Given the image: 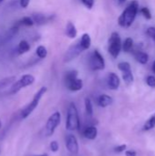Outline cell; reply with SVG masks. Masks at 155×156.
<instances>
[{
  "label": "cell",
  "mask_w": 155,
  "mask_h": 156,
  "mask_svg": "<svg viewBox=\"0 0 155 156\" xmlns=\"http://www.w3.org/2000/svg\"><path fill=\"white\" fill-rule=\"evenodd\" d=\"M139 9V3L137 0H132L129 5L124 9L118 18V23L122 27H130L133 23Z\"/></svg>",
  "instance_id": "6da1fadb"
},
{
  "label": "cell",
  "mask_w": 155,
  "mask_h": 156,
  "mask_svg": "<svg viewBox=\"0 0 155 156\" xmlns=\"http://www.w3.org/2000/svg\"><path fill=\"white\" fill-rule=\"evenodd\" d=\"M80 122L78 109L74 102H70L68 107L67 119H66V129L69 132L76 131L79 128Z\"/></svg>",
  "instance_id": "7a4b0ae2"
},
{
  "label": "cell",
  "mask_w": 155,
  "mask_h": 156,
  "mask_svg": "<svg viewBox=\"0 0 155 156\" xmlns=\"http://www.w3.org/2000/svg\"><path fill=\"white\" fill-rule=\"evenodd\" d=\"M48 89L47 87H41L34 95L32 101L21 111V118L22 119H26L35 110L36 108L38 106L39 104V101L41 100V98L43 97V95L47 92Z\"/></svg>",
  "instance_id": "3957f363"
},
{
  "label": "cell",
  "mask_w": 155,
  "mask_h": 156,
  "mask_svg": "<svg viewBox=\"0 0 155 156\" xmlns=\"http://www.w3.org/2000/svg\"><path fill=\"white\" fill-rule=\"evenodd\" d=\"M35 82V77L30 74H26L23 75L18 80L15 81L11 86L9 90V94H16L20 90L28 87L32 85Z\"/></svg>",
  "instance_id": "277c9868"
},
{
  "label": "cell",
  "mask_w": 155,
  "mask_h": 156,
  "mask_svg": "<svg viewBox=\"0 0 155 156\" xmlns=\"http://www.w3.org/2000/svg\"><path fill=\"white\" fill-rule=\"evenodd\" d=\"M61 122V114L59 112H53L48 119L47 120V122L45 124V135L47 137H49L54 134L56 129L60 124Z\"/></svg>",
  "instance_id": "5b68a950"
},
{
  "label": "cell",
  "mask_w": 155,
  "mask_h": 156,
  "mask_svg": "<svg viewBox=\"0 0 155 156\" xmlns=\"http://www.w3.org/2000/svg\"><path fill=\"white\" fill-rule=\"evenodd\" d=\"M122 39H121V37L120 35L117 33V32H113L110 38H109V52L110 54L114 58H116L119 54L121 53L122 51Z\"/></svg>",
  "instance_id": "8992f818"
},
{
  "label": "cell",
  "mask_w": 155,
  "mask_h": 156,
  "mask_svg": "<svg viewBox=\"0 0 155 156\" xmlns=\"http://www.w3.org/2000/svg\"><path fill=\"white\" fill-rule=\"evenodd\" d=\"M89 63H90V68L92 70H102L105 68L104 58L98 50H94L91 53Z\"/></svg>",
  "instance_id": "52a82bcc"
},
{
  "label": "cell",
  "mask_w": 155,
  "mask_h": 156,
  "mask_svg": "<svg viewBox=\"0 0 155 156\" xmlns=\"http://www.w3.org/2000/svg\"><path fill=\"white\" fill-rule=\"evenodd\" d=\"M83 48H81L79 41H78L77 43L71 45L68 50L66 51L65 55H64V61L65 62H69L71 60H73L74 58H76L79 54H81L83 52Z\"/></svg>",
  "instance_id": "ba28073f"
},
{
  "label": "cell",
  "mask_w": 155,
  "mask_h": 156,
  "mask_svg": "<svg viewBox=\"0 0 155 156\" xmlns=\"http://www.w3.org/2000/svg\"><path fill=\"white\" fill-rule=\"evenodd\" d=\"M66 148L70 154H78L79 150V146L78 139L74 134L69 133L67 135V137H66Z\"/></svg>",
  "instance_id": "9c48e42d"
},
{
  "label": "cell",
  "mask_w": 155,
  "mask_h": 156,
  "mask_svg": "<svg viewBox=\"0 0 155 156\" xmlns=\"http://www.w3.org/2000/svg\"><path fill=\"white\" fill-rule=\"evenodd\" d=\"M65 83H66L67 88L71 91H79V90H82V88H83L82 80L78 79V78L71 80H69V81H66Z\"/></svg>",
  "instance_id": "30bf717a"
},
{
  "label": "cell",
  "mask_w": 155,
  "mask_h": 156,
  "mask_svg": "<svg viewBox=\"0 0 155 156\" xmlns=\"http://www.w3.org/2000/svg\"><path fill=\"white\" fill-rule=\"evenodd\" d=\"M120 78L117 74L111 72L108 76V86L111 90H117L120 87Z\"/></svg>",
  "instance_id": "8fae6325"
},
{
  "label": "cell",
  "mask_w": 155,
  "mask_h": 156,
  "mask_svg": "<svg viewBox=\"0 0 155 156\" xmlns=\"http://www.w3.org/2000/svg\"><path fill=\"white\" fill-rule=\"evenodd\" d=\"M97 135H98V129L96 128V126H93V125L88 126L83 131V136L86 139L94 140V139H96Z\"/></svg>",
  "instance_id": "7c38bea8"
},
{
  "label": "cell",
  "mask_w": 155,
  "mask_h": 156,
  "mask_svg": "<svg viewBox=\"0 0 155 156\" xmlns=\"http://www.w3.org/2000/svg\"><path fill=\"white\" fill-rule=\"evenodd\" d=\"M31 18L34 21V24L43 25L46 22H48L51 18V16L50 17H48L44 14H41V13H34V14L31 15Z\"/></svg>",
  "instance_id": "4fadbf2b"
},
{
  "label": "cell",
  "mask_w": 155,
  "mask_h": 156,
  "mask_svg": "<svg viewBox=\"0 0 155 156\" xmlns=\"http://www.w3.org/2000/svg\"><path fill=\"white\" fill-rule=\"evenodd\" d=\"M65 34L69 38H75L77 37L78 31L75 27V25L72 22H68L66 25V29H65Z\"/></svg>",
  "instance_id": "5bb4252c"
},
{
  "label": "cell",
  "mask_w": 155,
  "mask_h": 156,
  "mask_svg": "<svg viewBox=\"0 0 155 156\" xmlns=\"http://www.w3.org/2000/svg\"><path fill=\"white\" fill-rule=\"evenodd\" d=\"M112 101H113L112 98L107 94H102L98 98V104L101 108H106V107L110 106L112 103Z\"/></svg>",
  "instance_id": "9a60e30c"
},
{
  "label": "cell",
  "mask_w": 155,
  "mask_h": 156,
  "mask_svg": "<svg viewBox=\"0 0 155 156\" xmlns=\"http://www.w3.org/2000/svg\"><path fill=\"white\" fill-rule=\"evenodd\" d=\"M79 41V44H80V46H81V48H83L84 51L90 48V44H91V38H90V35L88 33H84L81 36V37H80V39Z\"/></svg>",
  "instance_id": "2e32d148"
},
{
  "label": "cell",
  "mask_w": 155,
  "mask_h": 156,
  "mask_svg": "<svg viewBox=\"0 0 155 156\" xmlns=\"http://www.w3.org/2000/svg\"><path fill=\"white\" fill-rule=\"evenodd\" d=\"M134 57L135 59L141 64H146L149 60V56L143 51H137L136 53H134Z\"/></svg>",
  "instance_id": "e0dca14e"
},
{
  "label": "cell",
  "mask_w": 155,
  "mask_h": 156,
  "mask_svg": "<svg viewBox=\"0 0 155 156\" xmlns=\"http://www.w3.org/2000/svg\"><path fill=\"white\" fill-rule=\"evenodd\" d=\"M16 77L15 76H12V77H7V78H5L3 80H0V90H3V89H5L7 88L8 86H11L15 81H16Z\"/></svg>",
  "instance_id": "ac0fdd59"
},
{
  "label": "cell",
  "mask_w": 155,
  "mask_h": 156,
  "mask_svg": "<svg viewBox=\"0 0 155 156\" xmlns=\"http://www.w3.org/2000/svg\"><path fill=\"white\" fill-rule=\"evenodd\" d=\"M30 49V45L26 40H21L17 47V51L19 54H25Z\"/></svg>",
  "instance_id": "d6986e66"
},
{
  "label": "cell",
  "mask_w": 155,
  "mask_h": 156,
  "mask_svg": "<svg viewBox=\"0 0 155 156\" xmlns=\"http://www.w3.org/2000/svg\"><path fill=\"white\" fill-rule=\"evenodd\" d=\"M132 47H133V40H132V38L127 37L124 40V42H123V44L122 46V48L123 49L124 52H130L132 49Z\"/></svg>",
  "instance_id": "ffe728a7"
},
{
  "label": "cell",
  "mask_w": 155,
  "mask_h": 156,
  "mask_svg": "<svg viewBox=\"0 0 155 156\" xmlns=\"http://www.w3.org/2000/svg\"><path fill=\"white\" fill-rule=\"evenodd\" d=\"M122 79L126 84H132L133 82V75L132 70L122 71Z\"/></svg>",
  "instance_id": "44dd1931"
},
{
  "label": "cell",
  "mask_w": 155,
  "mask_h": 156,
  "mask_svg": "<svg viewBox=\"0 0 155 156\" xmlns=\"http://www.w3.org/2000/svg\"><path fill=\"white\" fill-rule=\"evenodd\" d=\"M155 127V114L154 115H153L146 122H145V124H144V126H143V131H145V132H147V131H150V130H152V129H153Z\"/></svg>",
  "instance_id": "7402d4cb"
},
{
  "label": "cell",
  "mask_w": 155,
  "mask_h": 156,
  "mask_svg": "<svg viewBox=\"0 0 155 156\" xmlns=\"http://www.w3.org/2000/svg\"><path fill=\"white\" fill-rule=\"evenodd\" d=\"M36 54L39 58H46L48 56V50L44 46H38L36 49Z\"/></svg>",
  "instance_id": "603a6c76"
},
{
  "label": "cell",
  "mask_w": 155,
  "mask_h": 156,
  "mask_svg": "<svg viewBox=\"0 0 155 156\" xmlns=\"http://www.w3.org/2000/svg\"><path fill=\"white\" fill-rule=\"evenodd\" d=\"M17 25L18 26L23 25V26H26V27H32L34 25V21L32 20L31 16H24L23 18H21L18 21Z\"/></svg>",
  "instance_id": "cb8c5ba5"
},
{
  "label": "cell",
  "mask_w": 155,
  "mask_h": 156,
  "mask_svg": "<svg viewBox=\"0 0 155 156\" xmlns=\"http://www.w3.org/2000/svg\"><path fill=\"white\" fill-rule=\"evenodd\" d=\"M85 111L86 113L89 116H91L93 114V106H92V102L90 101V99L89 98H85Z\"/></svg>",
  "instance_id": "d4e9b609"
},
{
  "label": "cell",
  "mask_w": 155,
  "mask_h": 156,
  "mask_svg": "<svg viewBox=\"0 0 155 156\" xmlns=\"http://www.w3.org/2000/svg\"><path fill=\"white\" fill-rule=\"evenodd\" d=\"M78 78V71L77 70H69L66 73V76H65V82L66 81H69V80H74Z\"/></svg>",
  "instance_id": "484cf974"
},
{
  "label": "cell",
  "mask_w": 155,
  "mask_h": 156,
  "mask_svg": "<svg viewBox=\"0 0 155 156\" xmlns=\"http://www.w3.org/2000/svg\"><path fill=\"white\" fill-rule=\"evenodd\" d=\"M118 69L122 72V71H127V70H132L131 65L128 62H121L118 64Z\"/></svg>",
  "instance_id": "4316f807"
},
{
  "label": "cell",
  "mask_w": 155,
  "mask_h": 156,
  "mask_svg": "<svg viewBox=\"0 0 155 156\" xmlns=\"http://www.w3.org/2000/svg\"><path fill=\"white\" fill-rule=\"evenodd\" d=\"M141 13L143 14V16L146 18V19H151L152 18V14H151V11L149 10L148 7H143L141 9Z\"/></svg>",
  "instance_id": "83f0119b"
},
{
  "label": "cell",
  "mask_w": 155,
  "mask_h": 156,
  "mask_svg": "<svg viewBox=\"0 0 155 156\" xmlns=\"http://www.w3.org/2000/svg\"><path fill=\"white\" fill-rule=\"evenodd\" d=\"M49 148L51 150V152L53 153H57L59 150V144L57 141H52L49 144Z\"/></svg>",
  "instance_id": "f1b7e54d"
},
{
  "label": "cell",
  "mask_w": 155,
  "mask_h": 156,
  "mask_svg": "<svg viewBox=\"0 0 155 156\" xmlns=\"http://www.w3.org/2000/svg\"><path fill=\"white\" fill-rule=\"evenodd\" d=\"M146 83L149 87L151 88H155V77L153 75H150L146 79Z\"/></svg>",
  "instance_id": "f546056e"
},
{
  "label": "cell",
  "mask_w": 155,
  "mask_h": 156,
  "mask_svg": "<svg viewBox=\"0 0 155 156\" xmlns=\"http://www.w3.org/2000/svg\"><path fill=\"white\" fill-rule=\"evenodd\" d=\"M81 2L88 9H91L94 5V0H81Z\"/></svg>",
  "instance_id": "4dcf8cb0"
},
{
  "label": "cell",
  "mask_w": 155,
  "mask_h": 156,
  "mask_svg": "<svg viewBox=\"0 0 155 156\" xmlns=\"http://www.w3.org/2000/svg\"><path fill=\"white\" fill-rule=\"evenodd\" d=\"M147 35H148L151 38H153V40L155 42V27H149V28L147 29Z\"/></svg>",
  "instance_id": "1f68e13d"
},
{
  "label": "cell",
  "mask_w": 155,
  "mask_h": 156,
  "mask_svg": "<svg viewBox=\"0 0 155 156\" xmlns=\"http://www.w3.org/2000/svg\"><path fill=\"white\" fill-rule=\"evenodd\" d=\"M126 148H127V146L125 144H122V145H119V146L115 147L114 148V152L117 153V154H121V153L124 152L126 150Z\"/></svg>",
  "instance_id": "d6a6232c"
},
{
  "label": "cell",
  "mask_w": 155,
  "mask_h": 156,
  "mask_svg": "<svg viewBox=\"0 0 155 156\" xmlns=\"http://www.w3.org/2000/svg\"><path fill=\"white\" fill-rule=\"evenodd\" d=\"M29 2H30V0H19L20 5L23 8H26L29 5Z\"/></svg>",
  "instance_id": "836d02e7"
},
{
  "label": "cell",
  "mask_w": 155,
  "mask_h": 156,
  "mask_svg": "<svg viewBox=\"0 0 155 156\" xmlns=\"http://www.w3.org/2000/svg\"><path fill=\"white\" fill-rule=\"evenodd\" d=\"M125 155L126 156H136V152L133 150H128L125 152Z\"/></svg>",
  "instance_id": "e575fe53"
},
{
  "label": "cell",
  "mask_w": 155,
  "mask_h": 156,
  "mask_svg": "<svg viewBox=\"0 0 155 156\" xmlns=\"http://www.w3.org/2000/svg\"><path fill=\"white\" fill-rule=\"evenodd\" d=\"M153 72L155 73V61L153 62Z\"/></svg>",
  "instance_id": "d590c367"
},
{
  "label": "cell",
  "mask_w": 155,
  "mask_h": 156,
  "mask_svg": "<svg viewBox=\"0 0 155 156\" xmlns=\"http://www.w3.org/2000/svg\"><path fill=\"white\" fill-rule=\"evenodd\" d=\"M36 156H48L47 154H39V155H36Z\"/></svg>",
  "instance_id": "8d00e7d4"
},
{
  "label": "cell",
  "mask_w": 155,
  "mask_h": 156,
  "mask_svg": "<svg viewBox=\"0 0 155 156\" xmlns=\"http://www.w3.org/2000/svg\"><path fill=\"white\" fill-rule=\"evenodd\" d=\"M118 1H119V2H121V3H124L126 0H118Z\"/></svg>",
  "instance_id": "74e56055"
},
{
  "label": "cell",
  "mask_w": 155,
  "mask_h": 156,
  "mask_svg": "<svg viewBox=\"0 0 155 156\" xmlns=\"http://www.w3.org/2000/svg\"><path fill=\"white\" fill-rule=\"evenodd\" d=\"M2 127V122H1V120H0V128Z\"/></svg>",
  "instance_id": "f35d334b"
},
{
  "label": "cell",
  "mask_w": 155,
  "mask_h": 156,
  "mask_svg": "<svg viewBox=\"0 0 155 156\" xmlns=\"http://www.w3.org/2000/svg\"><path fill=\"white\" fill-rule=\"evenodd\" d=\"M3 1H4V0H0V4H1V3H2Z\"/></svg>",
  "instance_id": "ab89813d"
},
{
  "label": "cell",
  "mask_w": 155,
  "mask_h": 156,
  "mask_svg": "<svg viewBox=\"0 0 155 156\" xmlns=\"http://www.w3.org/2000/svg\"><path fill=\"white\" fill-rule=\"evenodd\" d=\"M0 153H1V151H0Z\"/></svg>",
  "instance_id": "60d3db41"
}]
</instances>
